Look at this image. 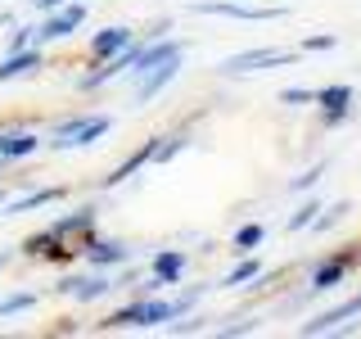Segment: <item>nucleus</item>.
I'll return each instance as SVG.
<instances>
[{
	"instance_id": "f257e3e1",
	"label": "nucleus",
	"mask_w": 361,
	"mask_h": 339,
	"mask_svg": "<svg viewBox=\"0 0 361 339\" xmlns=\"http://www.w3.org/2000/svg\"><path fill=\"white\" fill-rule=\"evenodd\" d=\"M167 316H176V303H163V299H145V303H131V308L113 312L109 321H99V331H122V326H158L167 321Z\"/></svg>"
},
{
	"instance_id": "f03ea898",
	"label": "nucleus",
	"mask_w": 361,
	"mask_h": 339,
	"mask_svg": "<svg viewBox=\"0 0 361 339\" xmlns=\"http://www.w3.org/2000/svg\"><path fill=\"white\" fill-rule=\"evenodd\" d=\"M109 127L113 122L109 118H73V122H59V127H54V145H59V150H86V145H95L99 136H109Z\"/></svg>"
},
{
	"instance_id": "7ed1b4c3",
	"label": "nucleus",
	"mask_w": 361,
	"mask_h": 339,
	"mask_svg": "<svg viewBox=\"0 0 361 339\" xmlns=\"http://www.w3.org/2000/svg\"><path fill=\"white\" fill-rule=\"evenodd\" d=\"M271 64H298L293 50H280V45H267V50H244V54H231L221 64V73H253V68H271Z\"/></svg>"
},
{
	"instance_id": "20e7f679",
	"label": "nucleus",
	"mask_w": 361,
	"mask_h": 339,
	"mask_svg": "<svg viewBox=\"0 0 361 339\" xmlns=\"http://www.w3.org/2000/svg\"><path fill=\"white\" fill-rule=\"evenodd\" d=\"M176 73H180V50H176V54H167V59H158L154 68H145V73L135 77V90H140V100H154Z\"/></svg>"
},
{
	"instance_id": "39448f33",
	"label": "nucleus",
	"mask_w": 361,
	"mask_h": 339,
	"mask_svg": "<svg viewBox=\"0 0 361 339\" xmlns=\"http://www.w3.org/2000/svg\"><path fill=\"white\" fill-rule=\"evenodd\" d=\"M82 23H86V5H68V9H59V14H50L41 23L37 41H63V37H73Z\"/></svg>"
},
{
	"instance_id": "423d86ee",
	"label": "nucleus",
	"mask_w": 361,
	"mask_h": 339,
	"mask_svg": "<svg viewBox=\"0 0 361 339\" xmlns=\"http://www.w3.org/2000/svg\"><path fill=\"white\" fill-rule=\"evenodd\" d=\"M199 14H226V18H244V23H271V18H285V9H248V5H217V0H199Z\"/></svg>"
},
{
	"instance_id": "0eeeda50",
	"label": "nucleus",
	"mask_w": 361,
	"mask_h": 339,
	"mask_svg": "<svg viewBox=\"0 0 361 339\" xmlns=\"http://www.w3.org/2000/svg\"><path fill=\"white\" fill-rule=\"evenodd\" d=\"M361 312V294L357 299H348V303H338V308H330V312H321V316H312L307 326H302V335H325V331H338V326L348 321V316H357Z\"/></svg>"
},
{
	"instance_id": "6e6552de",
	"label": "nucleus",
	"mask_w": 361,
	"mask_h": 339,
	"mask_svg": "<svg viewBox=\"0 0 361 339\" xmlns=\"http://www.w3.org/2000/svg\"><path fill=\"white\" fill-rule=\"evenodd\" d=\"M127 45H131V28H104L90 41V54H95V59H113V54L127 50Z\"/></svg>"
},
{
	"instance_id": "1a4fd4ad",
	"label": "nucleus",
	"mask_w": 361,
	"mask_h": 339,
	"mask_svg": "<svg viewBox=\"0 0 361 339\" xmlns=\"http://www.w3.org/2000/svg\"><path fill=\"white\" fill-rule=\"evenodd\" d=\"M180 271H185V254L180 249H163L154 258V285H172V280H180Z\"/></svg>"
},
{
	"instance_id": "9d476101",
	"label": "nucleus",
	"mask_w": 361,
	"mask_h": 339,
	"mask_svg": "<svg viewBox=\"0 0 361 339\" xmlns=\"http://www.w3.org/2000/svg\"><path fill=\"white\" fill-rule=\"evenodd\" d=\"M118 280H109V276H90V280H63V294H73L77 303H90V299H99V294H109Z\"/></svg>"
},
{
	"instance_id": "9b49d317",
	"label": "nucleus",
	"mask_w": 361,
	"mask_h": 339,
	"mask_svg": "<svg viewBox=\"0 0 361 339\" xmlns=\"http://www.w3.org/2000/svg\"><path fill=\"white\" fill-rule=\"evenodd\" d=\"M37 131H9V136H0V158H27V154H37Z\"/></svg>"
},
{
	"instance_id": "f8f14e48",
	"label": "nucleus",
	"mask_w": 361,
	"mask_h": 339,
	"mask_svg": "<svg viewBox=\"0 0 361 339\" xmlns=\"http://www.w3.org/2000/svg\"><path fill=\"white\" fill-rule=\"evenodd\" d=\"M32 68H41V50H14L5 64H0V82H14V77H23V73H32Z\"/></svg>"
},
{
	"instance_id": "ddd939ff",
	"label": "nucleus",
	"mask_w": 361,
	"mask_h": 339,
	"mask_svg": "<svg viewBox=\"0 0 361 339\" xmlns=\"http://www.w3.org/2000/svg\"><path fill=\"white\" fill-rule=\"evenodd\" d=\"M316 105H321L325 113H348V105H353V86L348 82H334V86H321L316 90Z\"/></svg>"
},
{
	"instance_id": "4468645a",
	"label": "nucleus",
	"mask_w": 361,
	"mask_h": 339,
	"mask_svg": "<svg viewBox=\"0 0 361 339\" xmlns=\"http://www.w3.org/2000/svg\"><path fill=\"white\" fill-rule=\"evenodd\" d=\"M86 254H90V263H95V267H122V263H131V249L122 244V240H109V244H90Z\"/></svg>"
},
{
	"instance_id": "2eb2a0df",
	"label": "nucleus",
	"mask_w": 361,
	"mask_h": 339,
	"mask_svg": "<svg viewBox=\"0 0 361 339\" xmlns=\"http://www.w3.org/2000/svg\"><path fill=\"white\" fill-rule=\"evenodd\" d=\"M348 276V258H334V263H321L316 267V276H312V290H334L338 280Z\"/></svg>"
},
{
	"instance_id": "dca6fc26",
	"label": "nucleus",
	"mask_w": 361,
	"mask_h": 339,
	"mask_svg": "<svg viewBox=\"0 0 361 339\" xmlns=\"http://www.w3.org/2000/svg\"><path fill=\"white\" fill-rule=\"evenodd\" d=\"M262 222H248V226H240V231H235V254H248V249H257L262 244Z\"/></svg>"
},
{
	"instance_id": "f3484780",
	"label": "nucleus",
	"mask_w": 361,
	"mask_h": 339,
	"mask_svg": "<svg viewBox=\"0 0 361 339\" xmlns=\"http://www.w3.org/2000/svg\"><path fill=\"white\" fill-rule=\"evenodd\" d=\"M63 190H32V195H23V199H14L9 203V213H27V208H41V203H54Z\"/></svg>"
},
{
	"instance_id": "a211bd4d",
	"label": "nucleus",
	"mask_w": 361,
	"mask_h": 339,
	"mask_svg": "<svg viewBox=\"0 0 361 339\" xmlns=\"http://www.w3.org/2000/svg\"><path fill=\"white\" fill-rule=\"evenodd\" d=\"M257 271H262V267H257V258H248V263H240V267L231 271V276L221 280V285H231V290H235V285H244V280H257Z\"/></svg>"
},
{
	"instance_id": "6ab92c4d",
	"label": "nucleus",
	"mask_w": 361,
	"mask_h": 339,
	"mask_svg": "<svg viewBox=\"0 0 361 339\" xmlns=\"http://www.w3.org/2000/svg\"><path fill=\"white\" fill-rule=\"evenodd\" d=\"M316 213H321V203H316V199H307V203H302V208L289 218V231H302V226H312V218H316Z\"/></svg>"
},
{
	"instance_id": "aec40b11",
	"label": "nucleus",
	"mask_w": 361,
	"mask_h": 339,
	"mask_svg": "<svg viewBox=\"0 0 361 339\" xmlns=\"http://www.w3.org/2000/svg\"><path fill=\"white\" fill-rule=\"evenodd\" d=\"M32 303H37V294H14V299L0 303V316H14V312H23V308H32Z\"/></svg>"
},
{
	"instance_id": "412c9836",
	"label": "nucleus",
	"mask_w": 361,
	"mask_h": 339,
	"mask_svg": "<svg viewBox=\"0 0 361 339\" xmlns=\"http://www.w3.org/2000/svg\"><path fill=\"white\" fill-rule=\"evenodd\" d=\"M312 95L316 90H307V86H289V90H280V105H307Z\"/></svg>"
},
{
	"instance_id": "4be33fe9",
	"label": "nucleus",
	"mask_w": 361,
	"mask_h": 339,
	"mask_svg": "<svg viewBox=\"0 0 361 339\" xmlns=\"http://www.w3.org/2000/svg\"><path fill=\"white\" fill-rule=\"evenodd\" d=\"M321 177H325V167H312V172L293 177V181H289V190H312V186H316V181H321Z\"/></svg>"
},
{
	"instance_id": "5701e85b",
	"label": "nucleus",
	"mask_w": 361,
	"mask_h": 339,
	"mask_svg": "<svg viewBox=\"0 0 361 339\" xmlns=\"http://www.w3.org/2000/svg\"><path fill=\"white\" fill-rule=\"evenodd\" d=\"M307 50H334V37L325 32V37H307Z\"/></svg>"
},
{
	"instance_id": "b1692460",
	"label": "nucleus",
	"mask_w": 361,
	"mask_h": 339,
	"mask_svg": "<svg viewBox=\"0 0 361 339\" xmlns=\"http://www.w3.org/2000/svg\"><path fill=\"white\" fill-rule=\"evenodd\" d=\"M54 5H63V0H37V9H54Z\"/></svg>"
},
{
	"instance_id": "393cba45",
	"label": "nucleus",
	"mask_w": 361,
	"mask_h": 339,
	"mask_svg": "<svg viewBox=\"0 0 361 339\" xmlns=\"http://www.w3.org/2000/svg\"><path fill=\"white\" fill-rule=\"evenodd\" d=\"M0 263H5V254H0Z\"/></svg>"
},
{
	"instance_id": "a878e982",
	"label": "nucleus",
	"mask_w": 361,
	"mask_h": 339,
	"mask_svg": "<svg viewBox=\"0 0 361 339\" xmlns=\"http://www.w3.org/2000/svg\"><path fill=\"white\" fill-rule=\"evenodd\" d=\"M0 163H5V158H0Z\"/></svg>"
}]
</instances>
